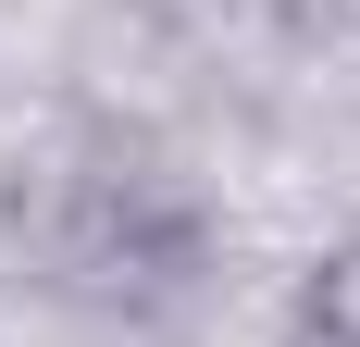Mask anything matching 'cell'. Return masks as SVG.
I'll use <instances>...</instances> for the list:
<instances>
[{
    "instance_id": "1",
    "label": "cell",
    "mask_w": 360,
    "mask_h": 347,
    "mask_svg": "<svg viewBox=\"0 0 360 347\" xmlns=\"http://www.w3.org/2000/svg\"><path fill=\"white\" fill-rule=\"evenodd\" d=\"M298 347H360V248L311 261V285H298Z\"/></svg>"
}]
</instances>
